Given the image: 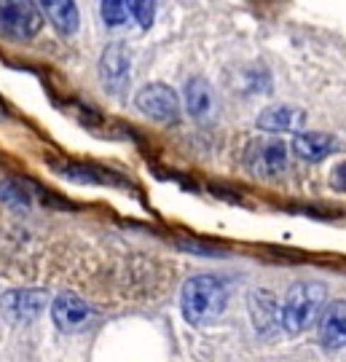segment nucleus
<instances>
[{
    "label": "nucleus",
    "instance_id": "1",
    "mask_svg": "<svg viewBox=\"0 0 346 362\" xmlns=\"http://www.w3.org/2000/svg\"><path fill=\"white\" fill-rule=\"evenodd\" d=\"M226 285L212 274H193L180 293V309L188 325L215 322L226 309Z\"/></svg>",
    "mask_w": 346,
    "mask_h": 362
},
{
    "label": "nucleus",
    "instance_id": "2",
    "mask_svg": "<svg viewBox=\"0 0 346 362\" xmlns=\"http://www.w3.org/2000/svg\"><path fill=\"white\" fill-rule=\"evenodd\" d=\"M325 306V287L317 282H298L284 296V303L279 309V320L287 333H304L320 320Z\"/></svg>",
    "mask_w": 346,
    "mask_h": 362
},
{
    "label": "nucleus",
    "instance_id": "3",
    "mask_svg": "<svg viewBox=\"0 0 346 362\" xmlns=\"http://www.w3.org/2000/svg\"><path fill=\"white\" fill-rule=\"evenodd\" d=\"M244 167L255 177H279L287 169V145L279 137H258L244 151Z\"/></svg>",
    "mask_w": 346,
    "mask_h": 362
},
{
    "label": "nucleus",
    "instance_id": "4",
    "mask_svg": "<svg viewBox=\"0 0 346 362\" xmlns=\"http://www.w3.org/2000/svg\"><path fill=\"white\" fill-rule=\"evenodd\" d=\"M43 16L35 3H0V35L27 40L38 35Z\"/></svg>",
    "mask_w": 346,
    "mask_h": 362
},
{
    "label": "nucleus",
    "instance_id": "5",
    "mask_svg": "<svg viewBox=\"0 0 346 362\" xmlns=\"http://www.w3.org/2000/svg\"><path fill=\"white\" fill-rule=\"evenodd\" d=\"M134 105L142 116L161 121V124H175L180 116V97L169 89L167 83H148L137 91Z\"/></svg>",
    "mask_w": 346,
    "mask_h": 362
},
{
    "label": "nucleus",
    "instance_id": "6",
    "mask_svg": "<svg viewBox=\"0 0 346 362\" xmlns=\"http://www.w3.org/2000/svg\"><path fill=\"white\" fill-rule=\"evenodd\" d=\"M132 70V54L121 43H110L100 57V81L110 94H121L129 83Z\"/></svg>",
    "mask_w": 346,
    "mask_h": 362
},
{
    "label": "nucleus",
    "instance_id": "7",
    "mask_svg": "<svg viewBox=\"0 0 346 362\" xmlns=\"http://www.w3.org/2000/svg\"><path fill=\"white\" fill-rule=\"evenodd\" d=\"M46 306L43 290H8L0 296V311L11 322H30L35 320Z\"/></svg>",
    "mask_w": 346,
    "mask_h": 362
},
{
    "label": "nucleus",
    "instance_id": "8",
    "mask_svg": "<svg viewBox=\"0 0 346 362\" xmlns=\"http://www.w3.org/2000/svg\"><path fill=\"white\" fill-rule=\"evenodd\" d=\"M91 314H94V311H91L89 303L81 300L78 296H73V293H62L52 306L54 325H57L59 330H64V333H76V330H81V327L91 320Z\"/></svg>",
    "mask_w": 346,
    "mask_h": 362
},
{
    "label": "nucleus",
    "instance_id": "9",
    "mask_svg": "<svg viewBox=\"0 0 346 362\" xmlns=\"http://www.w3.org/2000/svg\"><path fill=\"white\" fill-rule=\"evenodd\" d=\"M215 107H218V103H215V91L209 86V81L202 76L191 78L185 83V110H188V116L196 124H207L215 116Z\"/></svg>",
    "mask_w": 346,
    "mask_h": 362
},
{
    "label": "nucleus",
    "instance_id": "10",
    "mask_svg": "<svg viewBox=\"0 0 346 362\" xmlns=\"http://www.w3.org/2000/svg\"><path fill=\"white\" fill-rule=\"evenodd\" d=\"M317 336L325 349H344L346 346V300H335L325 306L320 314Z\"/></svg>",
    "mask_w": 346,
    "mask_h": 362
},
{
    "label": "nucleus",
    "instance_id": "11",
    "mask_svg": "<svg viewBox=\"0 0 346 362\" xmlns=\"http://www.w3.org/2000/svg\"><path fill=\"white\" fill-rule=\"evenodd\" d=\"M304 121H306L304 110H298L293 105H274L258 116V127L263 132H301Z\"/></svg>",
    "mask_w": 346,
    "mask_h": 362
},
{
    "label": "nucleus",
    "instance_id": "12",
    "mask_svg": "<svg viewBox=\"0 0 346 362\" xmlns=\"http://www.w3.org/2000/svg\"><path fill=\"white\" fill-rule=\"evenodd\" d=\"M250 311H253V322H255V330L258 333H263V336H269L271 330H277L279 327V306H277V300L271 293L266 290H255L253 296H250Z\"/></svg>",
    "mask_w": 346,
    "mask_h": 362
},
{
    "label": "nucleus",
    "instance_id": "13",
    "mask_svg": "<svg viewBox=\"0 0 346 362\" xmlns=\"http://www.w3.org/2000/svg\"><path fill=\"white\" fill-rule=\"evenodd\" d=\"M333 148V134H322V132H298L293 140L295 156L304 158V161H322Z\"/></svg>",
    "mask_w": 346,
    "mask_h": 362
},
{
    "label": "nucleus",
    "instance_id": "14",
    "mask_svg": "<svg viewBox=\"0 0 346 362\" xmlns=\"http://www.w3.org/2000/svg\"><path fill=\"white\" fill-rule=\"evenodd\" d=\"M43 6V11L49 13V19L54 22V27L64 33V35H73L78 30V8L76 3H70V0H46V3H40Z\"/></svg>",
    "mask_w": 346,
    "mask_h": 362
},
{
    "label": "nucleus",
    "instance_id": "15",
    "mask_svg": "<svg viewBox=\"0 0 346 362\" xmlns=\"http://www.w3.org/2000/svg\"><path fill=\"white\" fill-rule=\"evenodd\" d=\"M57 169L62 172L64 177H70V180L76 182H118L113 180L110 172H103V169L97 167H86V164H59Z\"/></svg>",
    "mask_w": 346,
    "mask_h": 362
},
{
    "label": "nucleus",
    "instance_id": "16",
    "mask_svg": "<svg viewBox=\"0 0 346 362\" xmlns=\"http://www.w3.org/2000/svg\"><path fill=\"white\" fill-rule=\"evenodd\" d=\"M0 199H3L6 204H13V207H27V204H30V196H27V191L22 188V182H16V180H6L0 185Z\"/></svg>",
    "mask_w": 346,
    "mask_h": 362
},
{
    "label": "nucleus",
    "instance_id": "17",
    "mask_svg": "<svg viewBox=\"0 0 346 362\" xmlns=\"http://www.w3.org/2000/svg\"><path fill=\"white\" fill-rule=\"evenodd\" d=\"M100 13H103V22L108 27H118L127 22V3H118V0H105L103 6H100Z\"/></svg>",
    "mask_w": 346,
    "mask_h": 362
},
{
    "label": "nucleus",
    "instance_id": "18",
    "mask_svg": "<svg viewBox=\"0 0 346 362\" xmlns=\"http://www.w3.org/2000/svg\"><path fill=\"white\" fill-rule=\"evenodd\" d=\"M127 11L140 22L145 30L154 22V3H145V0H134V3H127Z\"/></svg>",
    "mask_w": 346,
    "mask_h": 362
},
{
    "label": "nucleus",
    "instance_id": "19",
    "mask_svg": "<svg viewBox=\"0 0 346 362\" xmlns=\"http://www.w3.org/2000/svg\"><path fill=\"white\" fill-rule=\"evenodd\" d=\"M333 188L335 191H346V164H338L333 169Z\"/></svg>",
    "mask_w": 346,
    "mask_h": 362
},
{
    "label": "nucleus",
    "instance_id": "20",
    "mask_svg": "<svg viewBox=\"0 0 346 362\" xmlns=\"http://www.w3.org/2000/svg\"><path fill=\"white\" fill-rule=\"evenodd\" d=\"M0 116H6V113H3V105H0Z\"/></svg>",
    "mask_w": 346,
    "mask_h": 362
}]
</instances>
